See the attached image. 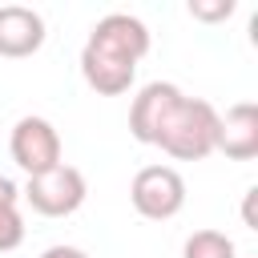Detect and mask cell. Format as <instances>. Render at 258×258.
Here are the masks:
<instances>
[{"label":"cell","instance_id":"cell-8","mask_svg":"<svg viewBox=\"0 0 258 258\" xmlns=\"http://www.w3.org/2000/svg\"><path fill=\"white\" fill-rule=\"evenodd\" d=\"M181 258H234V242L218 230H194L181 246Z\"/></svg>","mask_w":258,"mask_h":258},{"label":"cell","instance_id":"cell-11","mask_svg":"<svg viewBox=\"0 0 258 258\" xmlns=\"http://www.w3.org/2000/svg\"><path fill=\"white\" fill-rule=\"evenodd\" d=\"M20 202V189L8 181V177H0V210H8V206H16Z\"/></svg>","mask_w":258,"mask_h":258},{"label":"cell","instance_id":"cell-4","mask_svg":"<svg viewBox=\"0 0 258 258\" xmlns=\"http://www.w3.org/2000/svg\"><path fill=\"white\" fill-rule=\"evenodd\" d=\"M24 202L36 214H44V218H64V214L81 210V202H85V177H81V169H73V165L60 161L56 169L28 177Z\"/></svg>","mask_w":258,"mask_h":258},{"label":"cell","instance_id":"cell-13","mask_svg":"<svg viewBox=\"0 0 258 258\" xmlns=\"http://www.w3.org/2000/svg\"><path fill=\"white\" fill-rule=\"evenodd\" d=\"M254 198H258V189L250 185V189H246V206H242V218H246V226H250V230H258V218H254Z\"/></svg>","mask_w":258,"mask_h":258},{"label":"cell","instance_id":"cell-6","mask_svg":"<svg viewBox=\"0 0 258 258\" xmlns=\"http://www.w3.org/2000/svg\"><path fill=\"white\" fill-rule=\"evenodd\" d=\"M214 149H222L234 161L258 157V109L250 101H238L226 109V117H218V145Z\"/></svg>","mask_w":258,"mask_h":258},{"label":"cell","instance_id":"cell-12","mask_svg":"<svg viewBox=\"0 0 258 258\" xmlns=\"http://www.w3.org/2000/svg\"><path fill=\"white\" fill-rule=\"evenodd\" d=\"M40 258H89L85 250H77V246H48Z\"/></svg>","mask_w":258,"mask_h":258},{"label":"cell","instance_id":"cell-1","mask_svg":"<svg viewBox=\"0 0 258 258\" xmlns=\"http://www.w3.org/2000/svg\"><path fill=\"white\" fill-rule=\"evenodd\" d=\"M129 133L141 145H157L177 161H202L218 145V113L210 101L185 97L169 81H153L133 97Z\"/></svg>","mask_w":258,"mask_h":258},{"label":"cell","instance_id":"cell-7","mask_svg":"<svg viewBox=\"0 0 258 258\" xmlns=\"http://www.w3.org/2000/svg\"><path fill=\"white\" fill-rule=\"evenodd\" d=\"M44 44V20L40 12L24 4L0 8V56H32Z\"/></svg>","mask_w":258,"mask_h":258},{"label":"cell","instance_id":"cell-5","mask_svg":"<svg viewBox=\"0 0 258 258\" xmlns=\"http://www.w3.org/2000/svg\"><path fill=\"white\" fill-rule=\"evenodd\" d=\"M12 161L28 177L56 169L60 165V137H56V129L44 117H20L16 129H12Z\"/></svg>","mask_w":258,"mask_h":258},{"label":"cell","instance_id":"cell-10","mask_svg":"<svg viewBox=\"0 0 258 258\" xmlns=\"http://www.w3.org/2000/svg\"><path fill=\"white\" fill-rule=\"evenodd\" d=\"M230 12H234V0H214V4L194 0L189 4V16H198V20H226Z\"/></svg>","mask_w":258,"mask_h":258},{"label":"cell","instance_id":"cell-9","mask_svg":"<svg viewBox=\"0 0 258 258\" xmlns=\"http://www.w3.org/2000/svg\"><path fill=\"white\" fill-rule=\"evenodd\" d=\"M20 242H24V222H20V210L8 206V210H0V254L16 250Z\"/></svg>","mask_w":258,"mask_h":258},{"label":"cell","instance_id":"cell-2","mask_svg":"<svg viewBox=\"0 0 258 258\" xmlns=\"http://www.w3.org/2000/svg\"><path fill=\"white\" fill-rule=\"evenodd\" d=\"M149 52V28L129 12H109L93 24L85 48H81V77L89 89L117 97L133 85L137 60Z\"/></svg>","mask_w":258,"mask_h":258},{"label":"cell","instance_id":"cell-3","mask_svg":"<svg viewBox=\"0 0 258 258\" xmlns=\"http://www.w3.org/2000/svg\"><path fill=\"white\" fill-rule=\"evenodd\" d=\"M133 210L149 222H165L185 206V181L173 165H145L137 169L133 185H129Z\"/></svg>","mask_w":258,"mask_h":258}]
</instances>
